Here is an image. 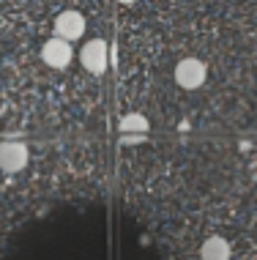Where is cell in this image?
Listing matches in <instances>:
<instances>
[{
	"label": "cell",
	"instance_id": "cell-1",
	"mask_svg": "<svg viewBox=\"0 0 257 260\" xmlns=\"http://www.w3.org/2000/svg\"><path fill=\"white\" fill-rule=\"evenodd\" d=\"M205 74H208V69L200 58H183V60H178V66H175V82L186 90H194V88L203 85Z\"/></svg>",
	"mask_w": 257,
	"mask_h": 260
},
{
	"label": "cell",
	"instance_id": "cell-2",
	"mask_svg": "<svg viewBox=\"0 0 257 260\" xmlns=\"http://www.w3.org/2000/svg\"><path fill=\"white\" fill-rule=\"evenodd\" d=\"M82 33H85V17H82L80 11H60L58 17H55V39H63V41H77L82 39Z\"/></svg>",
	"mask_w": 257,
	"mask_h": 260
},
{
	"label": "cell",
	"instance_id": "cell-3",
	"mask_svg": "<svg viewBox=\"0 0 257 260\" xmlns=\"http://www.w3.org/2000/svg\"><path fill=\"white\" fill-rule=\"evenodd\" d=\"M80 60H82V66H85V72H90V74H104V72H107V60H109L107 44H104L101 39L85 41V47L80 50Z\"/></svg>",
	"mask_w": 257,
	"mask_h": 260
},
{
	"label": "cell",
	"instance_id": "cell-4",
	"mask_svg": "<svg viewBox=\"0 0 257 260\" xmlns=\"http://www.w3.org/2000/svg\"><path fill=\"white\" fill-rule=\"evenodd\" d=\"M30 153H27L25 143H17V140H6L0 143V170L3 173H19L27 165Z\"/></svg>",
	"mask_w": 257,
	"mask_h": 260
},
{
	"label": "cell",
	"instance_id": "cell-5",
	"mask_svg": "<svg viewBox=\"0 0 257 260\" xmlns=\"http://www.w3.org/2000/svg\"><path fill=\"white\" fill-rule=\"evenodd\" d=\"M71 58H74V50L63 39L52 36L50 41H44V47H41V60H44L50 69H66L68 63H71Z\"/></svg>",
	"mask_w": 257,
	"mask_h": 260
},
{
	"label": "cell",
	"instance_id": "cell-6",
	"mask_svg": "<svg viewBox=\"0 0 257 260\" xmlns=\"http://www.w3.org/2000/svg\"><path fill=\"white\" fill-rule=\"evenodd\" d=\"M148 129H151V123L145 121V115H140V112H131V115H126L121 121V132L126 143H142V135H148Z\"/></svg>",
	"mask_w": 257,
	"mask_h": 260
},
{
	"label": "cell",
	"instance_id": "cell-7",
	"mask_svg": "<svg viewBox=\"0 0 257 260\" xmlns=\"http://www.w3.org/2000/svg\"><path fill=\"white\" fill-rule=\"evenodd\" d=\"M200 260H230V244L222 236H211L200 247Z\"/></svg>",
	"mask_w": 257,
	"mask_h": 260
},
{
	"label": "cell",
	"instance_id": "cell-8",
	"mask_svg": "<svg viewBox=\"0 0 257 260\" xmlns=\"http://www.w3.org/2000/svg\"><path fill=\"white\" fill-rule=\"evenodd\" d=\"M118 3H123V6H131V3H137V0H118Z\"/></svg>",
	"mask_w": 257,
	"mask_h": 260
}]
</instances>
